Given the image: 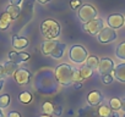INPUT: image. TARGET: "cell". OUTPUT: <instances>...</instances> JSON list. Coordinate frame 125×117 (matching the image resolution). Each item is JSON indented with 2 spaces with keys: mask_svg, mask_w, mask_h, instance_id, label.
Wrapping results in <instances>:
<instances>
[{
  "mask_svg": "<svg viewBox=\"0 0 125 117\" xmlns=\"http://www.w3.org/2000/svg\"><path fill=\"white\" fill-rule=\"evenodd\" d=\"M107 22H108V26H109L110 28L118 29V28L123 27L125 20H124V16H123V15H120V14H113V15H110V16L108 17Z\"/></svg>",
  "mask_w": 125,
  "mask_h": 117,
  "instance_id": "30bf717a",
  "label": "cell"
},
{
  "mask_svg": "<svg viewBox=\"0 0 125 117\" xmlns=\"http://www.w3.org/2000/svg\"><path fill=\"white\" fill-rule=\"evenodd\" d=\"M112 112H113V110H112L109 106H107V105H101L99 109H98V115H99V117H109Z\"/></svg>",
  "mask_w": 125,
  "mask_h": 117,
  "instance_id": "7402d4cb",
  "label": "cell"
},
{
  "mask_svg": "<svg viewBox=\"0 0 125 117\" xmlns=\"http://www.w3.org/2000/svg\"><path fill=\"white\" fill-rule=\"evenodd\" d=\"M15 82L20 85H26L31 82V72L27 68H19L14 75Z\"/></svg>",
  "mask_w": 125,
  "mask_h": 117,
  "instance_id": "9c48e42d",
  "label": "cell"
},
{
  "mask_svg": "<svg viewBox=\"0 0 125 117\" xmlns=\"http://www.w3.org/2000/svg\"><path fill=\"white\" fill-rule=\"evenodd\" d=\"M81 87H82L81 83H75L74 84V89H81Z\"/></svg>",
  "mask_w": 125,
  "mask_h": 117,
  "instance_id": "d6a6232c",
  "label": "cell"
},
{
  "mask_svg": "<svg viewBox=\"0 0 125 117\" xmlns=\"http://www.w3.org/2000/svg\"><path fill=\"white\" fill-rule=\"evenodd\" d=\"M98 71H99L101 76L110 75L114 71V62H113V60H110L109 57H102V58H99Z\"/></svg>",
  "mask_w": 125,
  "mask_h": 117,
  "instance_id": "ba28073f",
  "label": "cell"
},
{
  "mask_svg": "<svg viewBox=\"0 0 125 117\" xmlns=\"http://www.w3.org/2000/svg\"><path fill=\"white\" fill-rule=\"evenodd\" d=\"M42 52L45 56H50L53 58H60L64 55V50H65V44H62L60 42L55 40H44L41 45Z\"/></svg>",
  "mask_w": 125,
  "mask_h": 117,
  "instance_id": "6da1fadb",
  "label": "cell"
},
{
  "mask_svg": "<svg viewBox=\"0 0 125 117\" xmlns=\"http://www.w3.org/2000/svg\"><path fill=\"white\" fill-rule=\"evenodd\" d=\"M97 16V10L92 6V5H82L79 10V17L83 23H88L90 21L94 20Z\"/></svg>",
  "mask_w": 125,
  "mask_h": 117,
  "instance_id": "5b68a950",
  "label": "cell"
},
{
  "mask_svg": "<svg viewBox=\"0 0 125 117\" xmlns=\"http://www.w3.org/2000/svg\"><path fill=\"white\" fill-rule=\"evenodd\" d=\"M98 64H99V58L94 55H91L87 57L86 60V66H88L90 68H98Z\"/></svg>",
  "mask_w": 125,
  "mask_h": 117,
  "instance_id": "ac0fdd59",
  "label": "cell"
},
{
  "mask_svg": "<svg viewBox=\"0 0 125 117\" xmlns=\"http://www.w3.org/2000/svg\"><path fill=\"white\" fill-rule=\"evenodd\" d=\"M103 28H104V22L102 18H94L88 23H85L83 26V29L91 35H98Z\"/></svg>",
  "mask_w": 125,
  "mask_h": 117,
  "instance_id": "8992f818",
  "label": "cell"
},
{
  "mask_svg": "<svg viewBox=\"0 0 125 117\" xmlns=\"http://www.w3.org/2000/svg\"><path fill=\"white\" fill-rule=\"evenodd\" d=\"M81 5V0H71V3H70V6L73 9H76Z\"/></svg>",
  "mask_w": 125,
  "mask_h": 117,
  "instance_id": "83f0119b",
  "label": "cell"
},
{
  "mask_svg": "<svg viewBox=\"0 0 125 117\" xmlns=\"http://www.w3.org/2000/svg\"><path fill=\"white\" fill-rule=\"evenodd\" d=\"M113 75H114V77H115L119 82L125 83V62L116 65V66L114 67Z\"/></svg>",
  "mask_w": 125,
  "mask_h": 117,
  "instance_id": "4fadbf2b",
  "label": "cell"
},
{
  "mask_svg": "<svg viewBox=\"0 0 125 117\" xmlns=\"http://www.w3.org/2000/svg\"><path fill=\"white\" fill-rule=\"evenodd\" d=\"M97 38H98V42L99 43L108 44V43H112V42H114L116 39V33H115V31L113 28L105 27V28H103L99 32V34L97 35Z\"/></svg>",
  "mask_w": 125,
  "mask_h": 117,
  "instance_id": "52a82bcc",
  "label": "cell"
},
{
  "mask_svg": "<svg viewBox=\"0 0 125 117\" xmlns=\"http://www.w3.org/2000/svg\"><path fill=\"white\" fill-rule=\"evenodd\" d=\"M3 87H4V79H0V90L3 89Z\"/></svg>",
  "mask_w": 125,
  "mask_h": 117,
  "instance_id": "d590c367",
  "label": "cell"
},
{
  "mask_svg": "<svg viewBox=\"0 0 125 117\" xmlns=\"http://www.w3.org/2000/svg\"><path fill=\"white\" fill-rule=\"evenodd\" d=\"M21 3L22 0H10V5H15V6H19Z\"/></svg>",
  "mask_w": 125,
  "mask_h": 117,
  "instance_id": "f546056e",
  "label": "cell"
},
{
  "mask_svg": "<svg viewBox=\"0 0 125 117\" xmlns=\"http://www.w3.org/2000/svg\"><path fill=\"white\" fill-rule=\"evenodd\" d=\"M121 109L124 110V112H125V98L124 99H121Z\"/></svg>",
  "mask_w": 125,
  "mask_h": 117,
  "instance_id": "836d02e7",
  "label": "cell"
},
{
  "mask_svg": "<svg viewBox=\"0 0 125 117\" xmlns=\"http://www.w3.org/2000/svg\"><path fill=\"white\" fill-rule=\"evenodd\" d=\"M74 68L68 64H61L55 68V81L61 85H69L73 82Z\"/></svg>",
  "mask_w": 125,
  "mask_h": 117,
  "instance_id": "3957f363",
  "label": "cell"
},
{
  "mask_svg": "<svg viewBox=\"0 0 125 117\" xmlns=\"http://www.w3.org/2000/svg\"><path fill=\"white\" fill-rule=\"evenodd\" d=\"M4 72H5V76H14L15 72L19 70V66L17 64L12 62V61H8L4 64Z\"/></svg>",
  "mask_w": 125,
  "mask_h": 117,
  "instance_id": "9a60e30c",
  "label": "cell"
},
{
  "mask_svg": "<svg viewBox=\"0 0 125 117\" xmlns=\"http://www.w3.org/2000/svg\"><path fill=\"white\" fill-rule=\"evenodd\" d=\"M124 117H125V112H124Z\"/></svg>",
  "mask_w": 125,
  "mask_h": 117,
  "instance_id": "f35d334b",
  "label": "cell"
},
{
  "mask_svg": "<svg viewBox=\"0 0 125 117\" xmlns=\"http://www.w3.org/2000/svg\"><path fill=\"white\" fill-rule=\"evenodd\" d=\"M39 117H54V116H50V115H45V113H43V115H41Z\"/></svg>",
  "mask_w": 125,
  "mask_h": 117,
  "instance_id": "8d00e7d4",
  "label": "cell"
},
{
  "mask_svg": "<svg viewBox=\"0 0 125 117\" xmlns=\"http://www.w3.org/2000/svg\"><path fill=\"white\" fill-rule=\"evenodd\" d=\"M11 17L8 12H3L1 15H0V29L1 31H5L9 28L10 26V22H11Z\"/></svg>",
  "mask_w": 125,
  "mask_h": 117,
  "instance_id": "2e32d148",
  "label": "cell"
},
{
  "mask_svg": "<svg viewBox=\"0 0 125 117\" xmlns=\"http://www.w3.org/2000/svg\"><path fill=\"white\" fill-rule=\"evenodd\" d=\"M82 81H83V78H82V76H81V73H80V70L74 68V72H73V82H75V83H81Z\"/></svg>",
  "mask_w": 125,
  "mask_h": 117,
  "instance_id": "484cf974",
  "label": "cell"
},
{
  "mask_svg": "<svg viewBox=\"0 0 125 117\" xmlns=\"http://www.w3.org/2000/svg\"><path fill=\"white\" fill-rule=\"evenodd\" d=\"M102 100H103V96H102L101 92H98V90H92L87 95V104L90 106H93V107L98 106L102 102Z\"/></svg>",
  "mask_w": 125,
  "mask_h": 117,
  "instance_id": "7c38bea8",
  "label": "cell"
},
{
  "mask_svg": "<svg viewBox=\"0 0 125 117\" xmlns=\"http://www.w3.org/2000/svg\"><path fill=\"white\" fill-rule=\"evenodd\" d=\"M8 117H21V115L17 112V111H10Z\"/></svg>",
  "mask_w": 125,
  "mask_h": 117,
  "instance_id": "f1b7e54d",
  "label": "cell"
},
{
  "mask_svg": "<svg viewBox=\"0 0 125 117\" xmlns=\"http://www.w3.org/2000/svg\"><path fill=\"white\" fill-rule=\"evenodd\" d=\"M49 1H50V0H38V3H41V4H47Z\"/></svg>",
  "mask_w": 125,
  "mask_h": 117,
  "instance_id": "e575fe53",
  "label": "cell"
},
{
  "mask_svg": "<svg viewBox=\"0 0 125 117\" xmlns=\"http://www.w3.org/2000/svg\"><path fill=\"white\" fill-rule=\"evenodd\" d=\"M9 58L10 61L15 62V64H21V62H26L30 60V54L23 52V51H10L9 52Z\"/></svg>",
  "mask_w": 125,
  "mask_h": 117,
  "instance_id": "8fae6325",
  "label": "cell"
},
{
  "mask_svg": "<svg viewBox=\"0 0 125 117\" xmlns=\"http://www.w3.org/2000/svg\"><path fill=\"white\" fill-rule=\"evenodd\" d=\"M115 55L118 58H120V60H124L125 61V42L120 43L115 50Z\"/></svg>",
  "mask_w": 125,
  "mask_h": 117,
  "instance_id": "603a6c76",
  "label": "cell"
},
{
  "mask_svg": "<svg viewBox=\"0 0 125 117\" xmlns=\"http://www.w3.org/2000/svg\"><path fill=\"white\" fill-rule=\"evenodd\" d=\"M6 12L10 15V17H11L12 20H16V18L20 16V14H21V9H20V6L10 5V6L6 8Z\"/></svg>",
  "mask_w": 125,
  "mask_h": 117,
  "instance_id": "e0dca14e",
  "label": "cell"
},
{
  "mask_svg": "<svg viewBox=\"0 0 125 117\" xmlns=\"http://www.w3.org/2000/svg\"><path fill=\"white\" fill-rule=\"evenodd\" d=\"M69 56H70V60L73 62L83 64L88 57V52L82 45H73L70 51H69Z\"/></svg>",
  "mask_w": 125,
  "mask_h": 117,
  "instance_id": "277c9868",
  "label": "cell"
},
{
  "mask_svg": "<svg viewBox=\"0 0 125 117\" xmlns=\"http://www.w3.org/2000/svg\"><path fill=\"white\" fill-rule=\"evenodd\" d=\"M43 112L45 115H50V116H54V110H55V105L50 101H47L43 104Z\"/></svg>",
  "mask_w": 125,
  "mask_h": 117,
  "instance_id": "ffe728a7",
  "label": "cell"
},
{
  "mask_svg": "<svg viewBox=\"0 0 125 117\" xmlns=\"http://www.w3.org/2000/svg\"><path fill=\"white\" fill-rule=\"evenodd\" d=\"M10 104V95L9 94H3L0 95V109H5Z\"/></svg>",
  "mask_w": 125,
  "mask_h": 117,
  "instance_id": "d4e9b609",
  "label": "cell"
},
{
  "mask_svg": "<svg viewBox=\"0 0 125 117\" xmlns=\"http://www.w3.org/2000/svg\"><path fill=\"white\" fill-rule=\"evenodd\" d=\"M28 45V39L25 38V37H17V35H14L12 37V46L14 49H25L26 46Z\"/></svg>",
  "mask_w": 125,
  "mask_h": 117,
  "instance_id": "5bb4252c",
  "label": "cell"
},
{
  "mask_svg": "<svg viewBox=\"0 0 125 117\" xmlns=\"http://www.w3.org/2000/svg\"><path fill=\"white\" fill-rule=\"evenodd\" d=\"M5 76V72H4V67L0 66V79H3V77Z\"/></svg>",
  "mask_w": 125,
  "mask_h": 117,
  "instance_id": "4dcf8cb0",
  "label": "cell"
},
{
  "mask_svg": "<svg viewBox=\"0 0 125 117\" xmlns=\"http://www.w3.org/2000/svg\"><path fill=\"white\" fill-rule=\"evenodd\" d=\"M109 107L113 110V111H118L121 109V99L119 98H112L109 100Z\"/></svg>",
  "mask_w": 125,
  "mask_h": 117,
  "instance_id": "44dd1931",
  "label": "cell"
},
{
  "mask_svg": "<svg viewBox=\"0 0 125 117\" xmlns=\"http://www.w3.org/2000/svg\"><path fill=\"white\" fill-rule=\"evenodd\" d=\"M80 73H81V76H82V78H83V81H85V79H88V78L92 77V75H93V70L90 68L88 66L83 65V66L80 68Z\"/></svg>",
  "mask_w": 125,
  "mask_h": 117,
  "instance_id": "d6986e66",
  "label": "cell"
},
{
  "mask_svg": "<svg viewBox=\"0 0 125 117\" xmlns=\"http://www.w3.org/2000/svg\"><path fill=\"white\" fill-rule=\"evenodd\" d=\"M102 82L104 84H110L113 82V76L112 75H105V76H102Z\"/></svg>",
  "mask_w": 125,
  "mask_h": 117,
  "instance_id": "4316f807",
  "label": "cell"
},
{
  "mask_svg": "<svg viewBox=\"0 0 125 117\" xmlns=\"http://www.w3.org/2000/svg\"><path fill=\"white\" fill-rule=\"evenodd\" d=\"M60 25L52 18H47L41 25V32L47 40H55L60 35Z\"/></svg>",
  "mask_w": 125,
  "mask_h": 117,
  "instance_id": "7a4b0ae2",
  "label": "cell"
},
{
  "mask_svg": "<svg viewBox=\"0 0 125 117\" xmlns=\"http://www.w3.org/2000/svg\"><path fill=\"white\" fill-rule=\"evenodd\" d=\"M109 117H120V116H119L118 111H113V112L110 113V116H109Z\"/></svg>",
  "mask_w": 125,
  "mask_h": 117,
  "instance_id": "1f68e13d",
  "label": "cell"
},
{
  "mask_svg": "<svg viewBox=\"0 0 125 117\" xmlns=\"http://www.w3.org/2000/svg\"><path fill=\"white\" fill-rule=\"evenodd\" d=\"M19 100L22 102V104H30L32 101V95L30 92H22L20 95H19Z\"/></svg>",
  "mask_w": 125,
  "mask_h": 117,
  "instance_id": "cb8c5ba5",
  "label": "cell"
},
{
  "mask_svg": "<svg viewBox=\"0 0 125 117\" xmlns=\"http://www.w3.org/2000/svg\"><path fill=\"white\" fill-rule=\"evenodd\" d=\"M0 117H4V113H3V110L0 109Z\"/></svg>",
  "mask_w": 125,
  "mask_h": 117,
  "instance_id": "74e56055",
  "label": "cell"
}]
</instances>
